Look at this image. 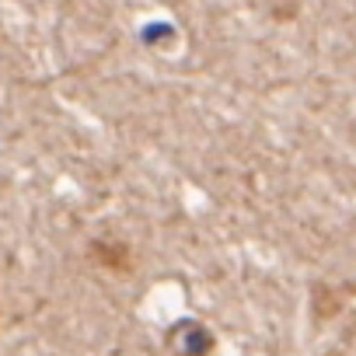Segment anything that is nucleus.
<instances>
[{
    "instance_id": "nucleus-1",
    "label": "nucleus",
    "mask_w": 356,
    "mask_h": 356,
    "mask_svg": "<svg viewBox=\"0 0 356 356\" xmlns=\"http://www.w3.org/2000/svg\"><path fill=\"white\" fill-rule=\"evenodd\" d=\"M168 346H171L178 356H207V353L213 349V335H210L200 321H182V325L171 328Z\"/></svg>"
}]
</instances>
